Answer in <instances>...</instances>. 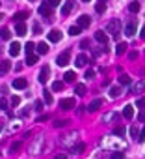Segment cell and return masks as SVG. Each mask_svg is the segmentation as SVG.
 Returning a JSON list of instances; mask_svg holds the SVG:
<instances>
[{"mask_svg": "<svg viewBox=\"0 0 145 159\" xmlns=\"http://www.w3.org/2000/svg\"><path fill=\"white\" fill-rule=\"evenodd\" d=\"M119 28H121V22H119V19H112L110 22H108V25H106V32L108 34H112L115 39H119Z\"/></svg>", "mask_w": 145, "mask_h": 159, "instance_id": "cell-1", "label": "cell"}, {"mask_svg": "<svg viewBox=\"0 0 145 159\" xmlns=\"http://www.w3.org/2000/svg\"><path fill=\"white\" fill-rule=\"evenodd\" d=\"M69 58H71V53H69V51H63L61 54H58V58H56V64H58L60 67H65V66L69 64Z\"/></svg>", "mask_w": 145, "mask_h": 159, "instance_id": "cell-2", "label": "cell"}, {"mask_svg": "<svg viewBox=\"0 0 145 159\" xmlns=\"http://www.w3.org/2000/svg\"><path fill=\"white\" fill-rule=\"evenodd\" d=\"M48 77H50V67H48V66L41 67V71H39V77H37V81H39L41 84H45V82L48 81Z\"/></svg>", "mask_w": 145, "mask_h": 159, "instance_id": "cell-3", "label": "cell"}, {"mask_svg": "<svg viewBox=\"0 0 145 159\" xmlns=\"http://www.w3.org/2000/svg\"><path fill=\"white\" fill-rule=\"evenodd\" d=\"M75 99L72 97H67V99H61L60 101V109H63V110H71V109H75Z\"/></svg>", "mask_w": 145, "mask_h": 159, "instance_id": "cell-4", "label": "cell"}, {"mask_svg": "<svg viewBox=\"0 0 145 159\" xmlns=\"http://www.w3.org/2000/svg\"><path fill=\"white\" fill-rule=\"evenodd\" d=\"M37 11H39V15H43V17H50V15H52V6H48V4L45 2V4H41V6L37 8Z\"/></svg>", "mask_w": 145, "mask_h": 159, "instance_id": "cell-5", "label": "cell"}, {"mask_svg": "<svg viewBox=\"0 0 145 159\" xmlns=\"http://www.w3.org/2000/svg\"><path fill=\"white\" fill-rule=\"evenodd\" d=\"M136 28H138V22H136V19H132V21H128V25L125 26V34L127 36H134Z\"/></svg>", "mask_w": 145, "mask_h": 159, "instance_id": "cell-6", "label": "cell"}, {"mask_svg": "<svg viewBox=\"0 0 145 159\" xmlns=\"http://www.w3.org/2000/svg\"><path fill=\"white\" fill-rule=\"evenodd\" d=\"M72 8H75V2L72 0H67V2H63V6H61V15H69L71 11H72Z\"/></svg>", "mask_w": 145, "mask_h": 159, "instance_id": "cell-7", "label": "cell"}, {"mask_svg": "<svg viewBox=\"0 0 145 159\" xmlns=\"http://www.w3.org/2000/svg\"><path fill=\"white\" fill-rule=\"evenodd\" d=\"M95 39L99 41L101 45H104V47L108 45V36H106V34H104L102 30H99V32H95Z\"/></svg>", "mask_w": 145, "mask_h": 159, "instance_id": "cell-8", "label": "cell"}, {"mask_svg": "<svg viewBox=\"0 0 145 159\" xmlns=\"http://www.w3.org/2000/svg\"><path fill=\"white\" fill-rule=\"evenodd\" d=\"M101 107H102V99L99 97V99H93V101L87 105V110H89V112H95V110H99Z\"/></svg>", "mask_w": 145, "mask_h": 159, "instance_id": "cell-9", "label": "cell"}, {"mask_svg": "<svg viewBox=\"0 0 145 159\" xmlns=\"http://www.w3.org/2000/svg\"><path fill=\"white\" fill-rule=\"evenodd\" d=\"M61 36H63V34H61L60 30H50V32H48V36H46V38H48V41L56 43V41H60V39H61Z\"/></svg>", "mask_w": 145, "mask_h": 159, "instance_id": "cell-10", "label": "cell"}, {"mask_svg": "<svg viewBox=\"0 0 145 159\" xmlns=\"http://www.w3.org/2000/svg\"><path fill=\"white\" fill-rule=\"evenodd\" d=\"M11 84H13L15 90H24V88L28 86V81H26V79H15Z\"/></svg>", "mask_w": 145, "mask_h": 159, "instance_id": "cell-11", "label": "cell"}, {"mask_svg": "<svg viewBox=\"0 0 145 159\" xmlns=\"http://www.w3.org/2000/svg\"><path fill=\"white\" fill-rule=\"evenodd\" d=\"M89 22H91L89 15H80V17H78V25H76V26H80V28H87V26H89Z\"/></svg>", "mask_w": 145, "mask_h": 159, "instance_id": "cell-12", "label": "cell"}, {"mask_svg": "<svg viewBox=\"0 0 145 159\" xmlns=\"http://www.w3.org/2000/svg\"><path fill=\"white\" fill-rule=\"evenodd\" d=\"M9 67H11V62L9 60H2L0 62V75H6L9 71Z\"/></svg>", "mask_w": 145, "mask_h": 159, "instance_id": "cell-13", "label": "cell"}, {"mask_svg": "<svg viewBox=\"0 0 145 159\" xmlns=\"http://www.w3.org/2000/svg\"><path fill=\"white\" fill-rule=\"evenodd\" d=\"M19 53H20V43L13 41V43L9 45V54H11V56H19Z\"/></svg>", "mask_w": 145, "mask_h": 159, "instance_id": "cell-14", "label": "cell"}, {"mask_svg": "<svg viewBox=\"0 0 145 159\" xmlns=\"http://www.w3.org/2000/svg\"><path fill=\"white\" fill-rule=\"evenodd\" d=\"M123 116H125L127 120H132V118H134V107H132V105H127V107L123 109Z\"/></svg>", "mask_w": 145, "mask_h": 159, "instance_id": "cell-15", "label": "cell"}, {"mask_svg": "<svg viewBox=\"0 0 145 159\" xmlns=\"http://www.w3.org/2000/svg\"><path fill=\"white\" fill-rule=\"evenodd\" d=\"M87 62H89V60H87V56H86V54H78V56H76V60H75L76 67H84Z\"/></svg>", "mask_w": 145, "mask_h": 159, "instance_id": "cell-16", "label": "cell"}, {"mask_svg": "<svg viewBox=\"0 0 145 159\" xmlns=\"http://www.w3.org/2000/svg\"><path fill=\"white\" fill-rule=\"evenodd\" d=\"M15 34L17 36H24L26 34V25H24V22H17L15 25Z\"/></svg>", "mask_w": 145, "mask_h": 159, "instance_id": "cell-17", "label": "cell"}, {"mask_svg": "<svg viewBox=\"0 0 145 159\" xmlns=\"http://www.w3.org/2000/svg\"><path fill=\"white\" fill-rule=\"evenodd\" d=\"M125 53H127V43H123V41L117 43V47H115V54H117V56H123Z\"/></svg>", "mask_w": 145, "mask_h": 159, "instance_id": "cell-18", "label": "cell"}, {"mask_svg": "<svg viewBox=\"0 0 145 159\" xmlns=\"http://www.w3.org/2000/svg\"><path fill=\"white\" fill-rule=\"evenodd\" d=\"M143 88H145V82H143V81L136 82V84L132 86V94H141V92H143Z\"/></svg>", "mask_w": 145, "mask_h": 159, "instance_id": "cell-19", "label": "cell"}, {"mask_svg": "<svg viewBox=\"0 0 145 159\" xmlns=\"http://www.w3.org/2000/svg\"><path fill=\"white\" fill-rule=\"evenodd\" d=\"M24 19H28V13L26 11H19V13L13 15V21H17V22H24Z\"/></svg>", "mask_w": 145, "mask_h": 159, "instance_id": "cell-20", "label": "cell"}, {"mask_svg": "<svg viewBox=\"0 0 145 159\" xmlns=\"http://www.w3.org/2000/svg\"><path fill=\"white\" fill-rule=\"evenodd\" d=\"M95 10H97V13H104V10H106V0H97Z\"/></svg>", "mask_w": 145, "mask_h": 159, "instance_id": "cell-21", "label": "cell"}, {"mask_svg": "<svg viewBox=\"0 0 145 159\" xmlns=\"http://www.w3.org/2000/svg\"><path fill=\"white\" fill-rule=\"evenodd\" d=\"M35 49H37V45H34L32 41H28V43H26V47H24V51H26V54H28V56H30V54H34V51H35Z\"/></svg>", "mask_w": 145, "mask_h": 159, "instance_id": "cell-22", "label": "cell"}, {"mask_svg": "<svg viewBox=\"0 0 145 159\" xmlns=\"http://www.w3.org/2000/svg\"><path fill=\"white\" fill-rule=\"evenodd\" d=\"M37 53H39V54H46V53H48V45H46L45 41L37 45Z\"/></svg>", "mask_w": 145, "mask_h": 159, "instance_id": "cell-23", "label": "cell"}, {"mask_svg": "<svg viewBox=\"0 0 145 159\" xmlns=\"http://www.w3.org/2000/svg\"><path fill=\"white\" fill-rule=\"evenodd\" d=\"M63 79H65V82H75L76 75H75V71H67V73L63 75Z\"/></svg>", "mask_w": 145, "mask_h": 159, "instance_id": "cell-24", "label": "cell"}, {"mask_svg": "<svg viewBox=\"0 0 145 159\" xmlns=\"http://www.w3.org/2000/svg\"><path fill=\"white\" fill-rule=\"evenodd\" d=\"M121 96V88L119 86H112L110 88V97H119Z\"/></svg>", "mask_w": 145, "mask_h": 159, "instance_id": "cell-25", "label": "cell"}, {"mask_svg": "<svg viewBox=\"0 0 145 159\" xmlns=\"http://www.w3.org/2000/svg\"><path fill=\"white\" fill-rule=\"evenodd\" d=\"M0 38L2 39H11V30L9 28H2L0 30Z\"/></svg>", "mask_w": 145, "mask_h": 159, "instance_id": "cell-26", "label": "cell"}, {"mask_svg": "<svg viewBox=\"0 0 145 159\" xmlns=\"http://www.w3.org/2000/svg\"><path fill=\"white\" fill-rule=\"evenodd\" d=\"M43 99H45L46 105H52V101H54V99H52V94H50V92H46V90L43 92Z\"/></svg>", "mask_w": 145, "mask_h": 159, "instance_id": "cell-27", "label": "cell"}, {"mask_svg": "<svg viewBox=\"0 0 145 159\" xmlns=\"http://www.w3.org/2000/svg\"><path fill=\"white\" fill-rule=\"evenodd\" d=\"M84 148H86V144H84V142H78L76 146H72V152H75V153H82Z\"/></svg>", "mask_w": 145, "mask_h": 159, "instance_id": "cell-28", "label": "cell"}, {"mask_svg": "<svg viewBox=\"0 0 145 159\" xmlns=\"http://www.w3.org/2000/svg\"><path fill=\"white\" fill-rule=\"evenodd\" d=\"M75 92H76L78 96H84V94H86V86H84V84H76V86H75Z\"/></svg>", "mask_w": 145, "mask_h": 159, "instance_id": "cell-29", "label": "cell"}, {"mask_svg": "<svg viewBox=\"0 0 145 159\" xmlns=\"http://www.w3.org/2000/svg\"><path fill=\"white\" fill-rule=\"evenodd\" d=\"M139 8H141V6H139V2H132V4L128 6V11H132V13H138V11H139Z\"/></svg>", "mask_w": 145, "mask_h": 159, "instance_id": "cell-30", "label": "cell"}, {"mask_svg": "<svg viewBox=\"0 0 145 159\" xmlns=\"http://www.w3.org/2000/svg\"><path fill=\"white\" fill-rule=\"evenodd\" d=\"M37 62V54H30V56H26V64L28 66H34Z\"/></svg>", "mask_w": 145, "mask_h": 159, "instance_id": "cell-31", "label": "cell"}, {"mask_svg": "<svg viewBox=\"0 0 145 159\" xmlns=\"http://www.w3.org/2000/svg\"><path fill=\"white\" fill-rule=\"evenodd\" d=\"M52 90H54V92H61V90H63V82L56 81V82L52 84Z\"/></svg>", "mask_w": 145, "mask_h": 159, "instance_id": "cell-32", "label": "cell"}, {"mask_svg": "<svg viewBox=\"0 0 145 159\" xmlns=\"http://www.w3.org/2000/svg\"><path fill=\"white\" fill-rule=\"evenodd\" d=\"M80 30H82L80 26H71V28H69V34H71V36H78Z\"/></svg>", "mask_w": 145, "mask_h": 159, "instance_id": "cell-33", "label": "cell"}, {"mask_svg": "<svg viewBox=\"0 0 145 159\" xmlns=\"http://www.w3.org/2000/svg\"><path fill=\"white\" fill-rule=\"evenodd\" d=\"M139 133H141V131H138V127H136V125H132V127H130V135H132L134 139H139Z\"/></svg>", "mask_w": 145, "mask_h": 159, "instance_id": "cell-34", "label": "cell"}, {"mask_svg": "<svg viewBox=\"0 0 145 159\" xmlns=\"http://www.w3.org/2000/svg\"><path fill=\"white\" fill-rule=\"evenodd\" d=\"M119 82H121V84H130V77H128V75H121V77H119Z\"/></svg>", "mask_w": 145, "mask_h": 159, "instance_id": "cell-35", "label": "cell"}, {"mask_svg": "<svg viewBox=\"0 0 145 159\" xmlns=\"http://www.w3.org/2000/svg\"><path fill=\"white\" fill-rule=\"evenodd\" d=\"M67 124H69L67 120H56V122H54V127H65Z\"/></svg>", "mask_w": 145, "mask_h": 159, "instance_id": "cell-36", "label": "cell"}, {"mask_svg": "<svg viewBox=\"0 0 145 159\" xmlns=\"http://www.w3.org/2000/svg\"><path fill=\"white\" fill-rule=\"evenodd\" d=\"M19 148H20V142H13V144L9 146V152H11V153H15Z\"/></svg>", "mask_w": 145, "mask_h": 159, "instance_id": "cell-37", "label": "cell"}, {"mask_svg": "<svg viewBox=\"0 0 145 159\" xmlns=\"http://www.w3.org/2000/svg\"><path fill=\"white\" fill-rule=\"evenodd\" d=\"M110 159H125V155H123V153H121V152H113Z\"/></svg>", "mask_w": 145, "mask_h": 159, "instance_id": "cell-38", "label": "cell"}, {"mask_svg": "<svg viewBox=\"0 0 145 159\" xmlns=\"http://www.w3.org/2000/svg\"><path fill=\"white\" fill-rule=\"evenodd\" d=\"M115 135H117V137H123V135H125V127H115Z\"/></svg>", "mask_w": 145, "mask_h": 159, "instance_id": "cell-39", "label": "cell"}, {"mask_svg": "<svg viewBox=\"0 0 145 159\" xmlns=\"http://www.w3.org/2000/svg\"><path fill=\"white\" fill-rule=\"evenodd\" d=\"M136 107H139V109H145V97H139V99L136 101Z\"/></svg>", "mask_w": 145, "mask_h": 159, "instance_id": "cell-40", "label": "cell"}, {"mask_svg": "<svg viewBox=\"0 0 145 159\" xmlns=\"http://www.w3.org/2000/svg\"><path fill=\"white\" fill-rule=\"evenodd\" d=\"M46 4H48V6H52V8H56V6H60V4H61V0H48Z\"/></svg>", "mask_w": 145, "mask_h": 159, "instance_id": "cell-41", "label": "cell"}, {"mask_svg": "<svg viewBox=\"0 0 145 159\" xmlns=\"http://www.w3.org/2000/svg\"><path fill=\"white\" fill-rule=\"evenodd\" d=\"M19 103H20V97H19V96H13V97H11V105H13V107H17Z\"/></svg>", "mask_w": 145, "mask_h": 159, "instance_id": "cell-42", "label": "cell"}, {"mask_svg": "<svg viewBox=\"0 0 145 159\" xmlns=\"http://www.w3.org/2000/svg\"><path fill=\"white\" fill-rule=\"evenodd\" d=\"M8 109V101L6 99H0V110H6Z\"/></svg>", "mask_w": 145, "mask_h": 159, "instance_id": "cell-43", "label": "cell"}, {"mask_svg": "<svg viewBox=\"0 0 145 159\" xmlns=\"http://www.w3.org/2000/svg\"><path fill=\"white\" fill-rule=\"evenodd\" d=\"M93 77H95V71L93 70H87L86 71V79H93Z\"/></svg>", "mask_w": 145, "mask_h": 159, "instance_id": "cell-44", "label": "cell"}, {"mask_svg": "<svg viewBox=\"0 0 145 159\" xmlns=\"http://www.w3.org/2000/svg\"><path fill=\"white\" fill-rule=\"evenodd\" d=\"M139 142H145V127L141 129V133H139V139H138Z\"/></svg>", "mask_w": 145, "mask_h": 159, "instance_id": "cell-45", "label": "cell"}, {"mask_svg": "<svg viewBox=\"0 0 145 159\" xmlns=\"http://www.w3.org/2000/svg\"><path fill=\"white\" fill-rule=\"evenodd\" d=\"M138 120H139V122H145V110H141L139 114H138Z\"/></svg>", "mask_w": 145, "mask_h": 159, "instance_id": "cell-46", "label": "cell"}, {"mask_svg": "<svg viewBox=\"0 0 145 159\" xmlns=\"http://www.w3.org/2000/svg\"><path fill=\"white\" fill-rule=\"evenodd\" d=\"M80 47H82V49H87V47H89V41H87V39H84V41L80 43Z\"/></svg>", "mask_w": 145, "mask_h": 159, "instance_id": "cell-47", "label": "cell"}, {"mask_svg": "<svg viewBox=\"0 0 145 159\" xmlns=\"http://www.w3.org/2000/svg\"><path fill=\"white\" fill-rule=\"evenodd\" d=\"M34 34H41V26L39 25H34Z\"/></svg>", "mask_w": 145, "mask_h": 159, "instance_id": "cell-48", "label": "cell"}, {"mask_svg": "<svg viewBox=\"0 0 145 159\" xmlns=\"http://www.w3.org/2000/svg\"><path fill=\"white\" fill-rule=\"evenodd\" d=\"M128 56H130V60H136V58H138V53H136V51H134V53H130V54H128Z\"/></svg>", "mask_w": 145, "mask_h": 159, "instance_id": "cell-49", "label": "cell"}, {"mask_svg": "<svg viewBox=\"0 0 145 159\" xmlns=\"http://www.w3.org/2000/svg\"><path fill=\"white\" fill-rule=\"evenodd\" d=\"M113 118H115V114H106L104 116V120H113Z\"/></svg>", "mask_w": 145, "mask_h": 159, "instance_id": "cell-50", "label": "cell"}, {"mask_svg": "<svg viewBox=\"0 0 145 159\" xmlns=\"http://www.w3.org/2000/svg\"><path fill=\"white\" fill-rule=\"evenodd\" d=\"M41 107H43V103H41V101H37V103H35V109H37V110H41Z\"/></svg>", "mask_w": 145, "mask_h": 159, "instance_id": "cell-51", "label": "cell"}, {"mask_svg": "<svg viewBox=\"0 0 145 159\" xmlns=\"http://www.w3.org/2000/svg\"><path fill=\"white\" fill-rule=\"evenodd\" d=\"M54 159H67V157H65V155H63V153H58V155H56V157H54Z\"/></svg>", "mask_w": 145, "mask_h": 159, "instance_id": "cell-52", "label": "cell"}, {"mask_svg": "<svg viewBox=\"0 0 145 159\" xmlns=\"http://www.w3.org/2000/svg\"><path fill=\"white\" fill-rule=\"evenodd\" d=\"M2 129H4V122L0 120V133H2Z\"/></svg>", "mask_w": 145, "mask_h": 159, "instance_id": "cell-53", "label": "cell"}, {"mask_svg": "<svg viewBox=\"0 0 145 159\" xmlns=\"http://www.w3.org/2000/svg\"><path fill=\"white\" fill-rule=\"evenodd\" d=\"M141 38H143V39H145V26H143V28H141Z\"/></svg>", "mask_w": 145, "mask_h": 159, "instance_id": "cell-54", "label": "cell"}, {"mask_svg": "<svg viewBox=\"0 0 145 159\" xmlns=\"http://www.w3.org/2000/svg\"><path fill=\"white\" fill-rule=\"evenodd\" d=\"M141 75H145V67H143V70H141Z\"/></svg>", "mask_w": 145, "mask_h": 159, "instance_id": "cell-55", "label": "cell"}, {"mask_svg": "<svg viewBox=\"0 0 145 159\" xmlns=\"http://www.w3.org/2000/svg\"><path fill=\"white\" fill-rule=\"evenodd\" d=\"M2 19H4V15H2V13H0V21H2Z\"/></svg>", "mask_w": 145, "mask_h": 159, "instance_id": "cell-56", "label": "cell"}, {"mask_svg": "<svg viewBox=\"0 0 145 159\" xmlns=\"http://www.w3.org/2000/svg\"><path fill=\"white\" fill-rule=\"evenodd\" d=\"M82 2H91V0H82Z\"/></svg>", "mask_w": 145, "mask_h": 159, "instance_id": "cell-57", "label": "cell"}, {"mask_svg": "<svg viewBox=\"0 0 145 159\" xmlns=\"http://www.w3.org/2000/svg\"><path fill=\"white\" fill-rule=\"evenodd\" d=\"M30 2H35V0H30Z\"/></svg>", "mask_w": 145, "mask_h": 159, "instance_id": "cell-58", "label": "cell"}]
</instances>
